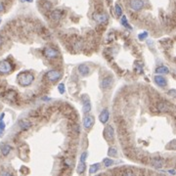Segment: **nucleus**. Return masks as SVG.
I'll return each mask as SVG.
<instances>
[{
	"instance_id": "obj_1",
	"label": "nucleus",
	"mask_w": 176,
	"mask_h": 176,
	"mask_svg": "<svg viewBox=\"0 0 176 176\" xmlns=\"http://www.w3.org/2000/svg\"><path fill=\"white\" fill-rule=\"evenodd\" d=\"M33 80H34V77L30 73L24 72V73H21L18 75V82L22 86H30L33 82Z\"/></svg>"
},
{
	"instance_id": "obj_2",
	"label": "nucleus",
	"mask_w": 176,
	"mask_h": 176,
	"mask_svg": "<svg viewBox=\"0 0 176 176\" xmlns=\"http://www.w3.org/2000/svg\"><path fill=\"white\" fill-rule=\"evenodd\" d=\"M46 77H47V79H48L49 81L56 82L62 78V73L59 72V71L52 70V71H49V72L46 73Z\"/></svg>"
},
{
	"instance_id": "obj_3",
	"label": "nucleus",
	"mask_w": 176,
	"mask_h": 176,
	"mask_svg": "<svg viewBox=\"0 0 176 176\" xmlns=\"http://www.w3.org/2000/svg\"><path fill=\"white\" fill-rule=\"evenodd\" d=\"M104 137L107 141H113L115 139V130L112 125H107L104 130Z\"/></svg>"
},
{
	"instance_id": "obj_4",
	"label": "nucleus",
	"mask_w": 176,
	"mask_h": 176,
	"mask_svg": "<svg viewBox=\"0 0 176 176\" xmlns=\"http://www.w3.org/2000/svg\"><path fill=\"white\" fill-rule=\"evenodd\" d=\"M44 56L48 59H53L59 56V51L55 48H52V47H48V48H45L43 52Z\"/></svg>"
},
{
	"instance_id": "obj_5",
	"label": "nucleus",
	"mask_w": 176,
	"mask_h": 176,
	"mask_svg": "<svg viewBox=\"0 0 176 176\" xmlns=\"http://www.w3.org/2000/svg\"><path fill=\"white\" fill-rule=\"evenodd\" d=\"M129 5L133 11H140L143 9L144 2L143 0H130Z\"/></svg>"
},
{
	"instance_id": "obj_6",
	"label": "nucleus",
	"mask_w": 176,
	"mask_h": 176,
	"mask_svg": "<svg viewBox=\"0 0 176 176\" xmlns=\"http://www.w3.org/2000/svg\"><path fill=\"white\" fill-rule=\"evenodd\" d=\"M92 17H93V20L95 21V22H97L99 24L107 23L108 22V19H109L108 15L105 13H94Z\"/></svg>"
},
{
	"instance_id": "obj_7",
	"label": "nucleus",
	"mask_w": 176,
	"mask_h": 176,
	"mask_svg": "<svg viewBox=\"0 0 176 176\" xmlns=\"http://www.w3.org/2000/svg\"><path fill=\"white\" fill-rule=\"evenodd\" d=\"M12 71V66L8 61L0 62V73H9Z\"/></svg>"
},
{
	"instance_id": "obj_8",
	"label": "nucleus",
	"mask_w": 176,
	"mask_h": 176,
	"mask_svg": "<svg viewBox=\"0 0 176 176\" xmlns=\"http://www.w3.org/2000/svg\"><path fill=\"white\" fill-rule=\"evenodd\" d=\"M113 83H114L113 77H107L103 78V80H102L101 88H102V89H104V90L109 89V88H110L112 85H113Z\"/></svg>"
},
{
	"instance_id": "obj_9",
	"label": "nucleus",
	"mask_w": 176,
	"mask_h": 176,
	"mask_svg": "<svg viewBox=\"0 0 176 176\" xmlns=\"http://www.w3.org/2000/svg\"><path fill=\"white\" fill-rule=\"evenodd\" d=\"M94 121H95V120L92 116H84V118H83V126L86 128V129H90V128L93 126Z\"/></svg>"
},
{
	"instance_id": "obj_10",
	"label": "nucleus",
	"mask_w": 176,
	"mask_h": 176,
	"mask_svg": "<svg viewBox=\"0 0 176 176\" xmlns=\"http://www.w3.org/2000/svg\"><path fill=\"white\" fill-rule=\"evenodd\" d=\"M154 79H155L156 84L161 87H165L166 85H167V80H166V78L163 77V75H155Z\"/></svg>"
},
{
	"instance_id": "obj_11",
	"label": "nucleus",
	"mask_w": 176,
	"mask_h": 176,
	"mask_svg": "<svg viewBox=\"0 0 176 176\" xmlns=\"http://www.w3.org/2000/svg\"><path fill=\"white\" fill-rule=\"evenodd\" d=\"M109 118H110V113H109V111L107 110V109H104V110L101 112V114H100V116H99L100 121H101L102 123H106V122H108Z\"/></svg>"
},
{
	"instance_id": "obj_12",
	"label": "nucleus",
	"mask_w": 176,
	"mask_h": 176,
	"mask_svg": "<svg viewBox=\"0 0 176 176\" xmlns=\"http://www.w3.org/2000/svg\"><path fill=\"white\" fill-rule=\"evenodd\" d=\"M77 71H78V73H79L81 77H87L90 73L89 68H88L86 65H79Z\"/></svg>"
},
{
	"instance_id": "obj_13",
	"label": "nucleus",
	"mask_w": 176,
	"mask_h": 176,
	"mask_svg": "<svg viewBox=\"0 0 176 176\" xmlns=\"http://www.w3.org/2000/svg\"><path fill=\"white\" fill-rule=\"evenodd\" d=\"M11 151H12V147L8 144H2L1 147H0V152H1V154L4 157L8 156L11 153Z\"/></svg>"
},
{
	"instance_id": "obj_14",
	"label": "nucleus",
	"mask_w": 176,
	"mask_h": 176,
	"mask_svg": "<svg viewBox=\"0 0 176 176\" xmlns=\"http://www.w3.org/2000/svg\"><path fill=\"white\" fill-rule=\"evenodd\" d=\"M91 111V103H90V101L88 99L84 100L83 101V106H82V112L83 114H85V115H87L89 112Z\"/></svg>"
},
{
	"instance_id": "obj_15",
	"label": "nucleus",
	"mask_w": 176,
	"mask_h": 176,
	"mask_svg": "<svg viewBox=\"0 0 176 176\" xmlns=\"http://www.w3.org/2000/svg\"><path fill=\"white\" fill-rule=\"evenodd\" d=\"M169 69L166 66H160L156 69V73L159 75H167V73H169Z\"/></svg>"
},
{
	"instance_id": "obj_16",
	"label": "nucleus",
	"mask_w": 176,
	"mask_h": 176,
	"mask_svg": "<svg viewBox=\"0 0 176 176\" xmlns=\"http://www.w3.org/2000/svg\"><path fill=\"white\" fill-rule=\"evenodd\" d=\"M19 126L22 128L23 130H28V129H30V126H32V123H30L28 120H22L19 121Z\"/></svg>"
},
{
	"instance_id": "obj_17",
	"label": "nucleus",
	"mask_w": 176,
	"mask_h": 176,
	"mask_svg": "<svg viewBox=\"0 0 176 176\" xmlns=\"http://www.w3.org/2000/svg\"><path fill=\"white\" fill-rule=\"evenodd\" d=\"M152 165L156 169H160V168L163 167V161H161V159H154L153 161H152Z\"/></svg>"
},
{
	"instance_id": "obj_18",
	"label": "nucleus",
	"mask_w": 176,
	"mask_h": 176,
	"mask_svg": "<svg viewBox=\"0 0 176 176\" xmlns=\"http://www.w3.org/2000/svg\"><path fill=\"white\" fill-rule=\"evenodd\" d=\"M62 18V12L59 10H55L52 12L51 14V19L54 21H59Z\"/></svg>"
},
{
	"instance_id": "obj_19",
	"label": "nucleus",
	"mask_w": 176,
	"mask_h": 176,
	"mask_svg": "<svg viewBox=\"0 0 176 176\" xmlns=\"http://www.w3.org/2000/svg\"><path fill=\"white\" fill-rule=\"evenodd\" d=\"M158 108L161 112H168L170 109V105H167L165 103H161V104H159Z\"/></svg>"
},
{
	"instance_id": "obj_20",
	"label": "nucleus",
	"mask_w": 176,
	"mask_h": 176,
	"mask_svg": "<svg viewBox=\"0 0 176 176\" xmlns=\"http://www.w3.org/2000/svg\"><path fill=\"white\" fill-rule=\"evenodd\" d=\"M99 167H100V165H99V163H95V165H90L89 173H90V174H94V173H96L97 171L99 170Z\"/></svg>"
},
{
	"instance_id": "obj_21",
	"label": "nucleus",
	"mask_w": 176,
	"mask_h": 176,
	"mask_svg": "<svg viewBox=\"0 0 176 176\" xmlns=\"http://www.w3.org/2000/svg\"><path fill=\"white\" fill-rule=\"evenodd\" d=\"M108 155L109 157H112V158H116L118 157V150L114 148V147H111L108 151Z\"/></svg>"
},
{
	"instance_id": "obj_22",
	"label": "nucleus",
	"mask_w": 176,
	"mask_h": 176,
	"mask_svg": "<svg viewBox=\"0 0 176 176\" xmlns=\"http://www.w3.org/2000/svg\"><path fill=\"white\" fill-rule=\"evenodd\" d=\"M120 24H121V25L123 26V27H125V28H126L127 30H132V28L130 27V26H129V25H128V24H127V19H126V17H125V16H122V17H121Z\"/></svg>"
},
{
	"instance_id": "obj_23",
	"label": "nucleus",
	"mask_w": 176,
	"mask_h": 176,
	"mask_svg": "<svg viewBox=\"0 0 176 176\" xmlns=\"http://www.w3.org/2000/svg\"><path fill=\"white\" fill-rule=\"evenodd\" d=\"M85 168H86V165H85V163H82L80 161V163L77 166V172L78 174H82L83 172L85 171Z\"/></svg>"
},
{
	"instance_id": "obj_24",
	"label": "nucleus",
	"mask_w": 176,
	"mask_h": 176,
	"mask_svg": "<svg viewBox=\"0 0 176 176\" xmlns=\"http://www.w3.org/2000/svg\"><path fill=\"white\" fill-rule=\"evenodd\" d=\"M104 165L106 167H110L114 165V161H112L111 159H105L104 160Z\"/></svg>"
},
{
	"instance_id": "obj_25",
	"label": "nucleus",
	"mask_w": 176,
	"mask_h": 176,
	"mask_svg": "<svg viewBox=\"0 0 176 176\" xmlns=\"http://www.w3.org/2000/svg\"><path fill=\"white\" fill-rule=\"evenodd\" d=\"M116 13L118 16H121L122 15V9H121V7L118 5V4H116Z\"/></svg>"
},
{
	"instance_id": "obj_26",
	"label": "nucleus",
	"mask_w": 176,
	"mask_h": 176,
	"mask_svg": "<svg viewBox=\"0 0 176 176\" xmlns=\"http://www.w3.org/2000/svg\"><path fill=\"white\" fill-rule=\"evenodd\" d=\"M58 90L61 94H64V92H65V85H64L63 83H60V84L58 85Z\"/></svg>"
},
{
	"instance_id": "obj_27",
	"label": "nucleus",
	"mask_w": 176,
	"mask_h": 176,
	"mask_svg": "<svg viewBox=\"0 0 176 176\" xmlns=\"http://www.w3.org/2000/svg\"><path fill=\"white\" fill-rule=\"evenodd\" d=\"M147 36H148V32H142L139 34V36H138V38H139L140 40H144L145 38H147Z\"/></svg>"
},
{
	"instance_id": "obj_28",
	"label": "nucleus",
	"mask_w": 176,
	"mask_h": 176,
	"mask_svg": "<svg viewBox=\"0 0 176 176\" xmlns=\"http://www.w3.org/2000/svg\"><path fill=\"white\" fill-rule=\"evenodd\" d=\"M87 153L86 152H84V153H82L81 157H80V161H82V163H85V161H86V158H87Z\"/></svg>"
},
{
	"instance_id": "obj_29",
	"label": "nucleus",
	"mask_w": 176,
	"mask_h": 176,
	"mask_svg": "<svg viewBox=\"0 0 176 176\" xmlns=\"http://www.w3.org/2000/svg\"><path fill=\"white\" fill-rule=\"evenodd\" d=\"M4 10V5H3V3L2 2H0V13H1L2 11Z\"/></svg>"
},
{
	"instance_id": "obj_30",
	"label": "nucleus",
	"mask_w": 176,
	"mask_h": 176,
	"mask_svg": "<svg viewBox=\"0 0 176 176\" xmlns=\"http://www.w3.org/2000/svg\"><path fill=\"white\" fill-rule=\"evenodd\" d=\"M1 175H11V173L10 172H1Z\"/></svg>"
},
{
	"instance_id": "obj_31",
	"label": "nucleus",
	"mask_w": 176,
	"mask_h": 176,
	"mask_svg": "<svg viewBox=\"0 0 176 176\" xmlns=\"http://www.w3.org/2000/svg\"><path fill=\"white\" fill-rule=\"evenodd\" d=\"M123 173H124V174H133V173L131 172V171H129V170H127V171H125V172H123Z\"/></svg>"
},
{
	"instance_id": "obj_32",
	"label": "nucleus",
	"mask_w": 176,
	"mask_h": 176,
	"mask_svg": "<svg viewBox=\"0 0 176 176\" xmlns=\"http://www.w3.org/2000/svg\"><path fill=\"white\" fill-rule=\"evenodd\" d=\"M168 172L171 173V174H174V173H175V171H174V169H171V170L168 171Z\"/></svg>"
},
{
	"instance_id": "obj_33",
	"label": "nucleus",
	"mask_w": 176,
	"mask_h": 176,
	"mask_svg": "<svg viewBox=\"0 0 176 176\" xmlns=\"http://www.w3.org/2000/svg\"><path fill=\"white\" fill-rule=\"evenodd\" d=\"M3 43V39H2V37L0 36V46H1V44Z\"/></svg>"
},
{
	"instance_id": "obj_34",
	"label": "nucleus",
	"mask_w": 176,
	"mask_h": 176,
	"mask_svg": "<svg viewBox=\"0 0 176 176\" xmlns=\"http://www.w3.org/2000/svg\"><path fill=\"white\" fill-rule=\"evenodd\" d=\"M3 130H2V129H0V137H1L2 136V134H3Z\"/></svg>"
},
{
	"instance_id": "obj_35",
	"label": "nucleus",
	"mask_w": 176,
	"mask_h": 176,
	"mask_svg": "<svg viewBox=\"0 0 176 176\" xmlns=\"http://www.w3.org/2000/svg\"><path fill=\"white\" fill-rule=\"evenodd\" d=\"M3 116H4V114H2V115H1V116H0V120H2V118H3Z\"/></svg>"
},
{
	"instance_id": "obj_36",
	"label": "nucleus",
	"mask_w": 176,
	"mask_h": 176,
	"mask_svg": "<svg viewBox=\"0 0 176 176\" xmlns=\"http://www.w3.org/2000/svg\"><path fill=\"white\" fill-rule=\"evenodd\" d=\"M26 1H28V2H32V0H26Z\"/></svg>"
},
{
	"instance_id": "obj_37",
	"label": "nucleus",
	"mask_w": 176,
	"mask_h": 176,
	"mask_svg": "<svg viewBox=\"0 0 176 176\" xmlns=\"http://www.w3.org/2000/svg\"><path fill=\"white\" fill-rule=\"evenodd\" d=\"M0 23H1V19H0Z\"/></svg>"
}]
</instances>
